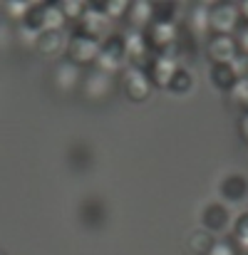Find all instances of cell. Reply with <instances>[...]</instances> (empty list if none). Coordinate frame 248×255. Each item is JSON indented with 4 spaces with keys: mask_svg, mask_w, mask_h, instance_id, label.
Here are the masks:
<instances>
[{
    "mask_svg": "<svg viewBox=\"0 0 248 255\" xmlns=\"http://www.w3.org/2000/svg\"><path fill=\"white\" fill-rule=\"evenodd\" d=\"M94 67L104 70V72H112V75H117L119 70L127 67V40H124V32L112 30L99 42V52H97Z\"/></svg>",
    "mask_w": 248,
    "mask_h": 255,
    "instance_id": "cell-1",
    "label": "cell"
},
{
    "mask_svg": "<svg viewBox=\"0 0 248 255\" xmlns=\"http://www.w3.org/2000/svg\"><path fill=\"white\" fill-rule=\"evenodd\" d=\"M99 42L102 40L82 32L80 27H72L70 35H67V50H65V55L77 67H84V65H92L94 67V60H97V52H99Z\"/></svg>",
    "mask_w": 248,
    "mask_h": 255,
    "instance_id": "cell-2",
    "label": "cell"
},
{
    "mask_svg": "<svg viewBox=\"0 0 248 255\" xmlns=\"http://www.w3.org/2000/svg\"><path fill=\"white\" fill-rule=\"evenodd\" d=\"M234 228V213L231 206L224 201H211L201 211V231H206L214 238H226Z\"/></svg>",
    "mask_w": 248,
    "mask_h": 255,
    "instance_id": "cell-3",
    "label": "cell"
},
{
    "mask_svg": "<svg viewBox=\"0 0 248 255\" xmlns=\"http://www.w3.org/2000/svg\"><path fill=\"white\" fill-rule=\"evenodd\" d=\"M241 22L236 2H211L209 5V30L211 35H234Z\"/></svg>",
    "mask_w": 248,
    "mask_h": 255,
    "instance_id": "cell-4",
    "label": "cell"
},
{
    "mask_svg": "<svg viewBox=\"0 0 248 255\" xmlns=\"http://www.w3.org/2000/svg\"><path fill=\"white\" fill-rule=\"evenodd\" d=\"M82 94L89 102H104L114 92V75L92 67L87 75H82Z\"/></svg>",
    "mask_w": 248,
    "mask_h": 255,
    "instance_id": "cell-5",
    "label": "cell"
},
{
    "mask_svg": "<svg viewBox=\"0 0 248 255\" xmlns=\"http://www.w3.org/2000/svg\"><path fill=\"white\" fill-rule=\"evenodd\" d=\"M122 92H124V97L129 99V102H147L149 99V94H152V82H149V77H147V72L144 70H139V67H124L122 70Z\"/></svg>",
    "mask_w": 248,
    "mask_h": 255,
    "instance_id": "cell-6",
    "label": "cell"
},
{
    "mask_svg": "<svg viewBox=\"0 0 248 255\" xmlns=\"http://www.w3.org/2000/svg\"><path fill=\"white\" fill-rule=\"evenodd\" d=\"M124 40H127V65L129 67H139V70H147V65L152 62L154 52L144 37V32L139 30H127L124 32Z\"/></svg>",
    "mask_w": 248,
    "mask_h": 255,
    "instance_id": "cell-7",
    "label": "cell"
},
{
    "mask_svg": "<svg viewBox=\"0 0 248 255\" xmlns=\"http://www.w3.org/2000/svg\"><path fill=\"white\" fill-rule=\"evenodd\" d=\"M206 52L211 57V65L214 62H221V65H234L241 55L239 50V42L234 35H211L206 40Z\"/></svg>",
    "mask_w": 248,
    "mask_h": 255,
    "instance_id": "cell-8",
    "label": "cell"
},
{
    "mask_svg": "<svg viewBox=\"0 0 248 255\" xmlns=\"http://www.w3.org/2000/svg\"><path fill=\"white\" fill-rule=\"evenodd\" d=\"M50 80H52V87H55L60 94H67V92H72L75 87L82 85V67H77L75 62H70L67 57H62V60H57V62L52 65Z\"/></svg>",
    "mask_w": 248,
    "mask_h": 255,
    "instance_id": "cell-9",
    "label": "cell"
},
{
    "mask_svg": "<svg viewBox=\"0 0 248 255\" xmlns=\"http://www.w3.org/2000/svg\"><path fill=\"white\" fill-rule=\"evenodd\" d=\"M144 37L152 47L154 55H166L174 50L176 37H179V25H162V22H152L144 30Z\"/></svg>",
    "mask_w": 248,
    "mask_h": 255,
    "instance_id": "cell-10",
    "label": "cell"
},
{
    "mask_svg": "<svg viewBox=\"0 0 248 255\" xmlns=\"http://www.w3.org/2000/svg\"><path fill=\"white\" fill-rule=\"evenodd\" d=\"M219 196L224 198L226 206H239L248 201V176L246 173H226L219 183Z\"/></svg>",
    "mask_w": 248,
    "mask_h": 255,
    "instance_id": "cell-11",
    "label": "cell"
},
{
    "mask_svg": "<svg viewBox=\"0 0 248 255\" xmlns=\"http://www.w3.org/2000/svg\"><path fill=\"white\" fill-rule=\"evenodd\" d=\"M176 70H179V62H176L174 52H166V55H154V57H152V62L147 65V70H144V72H147V77H149L152 87L166 89Z\"/></svg>",
    "mask_w": 248,
    "mask_h": 255,
    "instance_id": "cell-12",
    "label": "cell"
},
{
    "mask_svg": "<svg viewBox=\"0 0 248 255\" xmlns=\"http://www.w3.org/2000/svg\"><path fill=\"white\" fill-rule=\"evenodd\" d=\"M35 50L47 57V60H57L65 50H67V35L65 30H45L35 37Z\"/></svg>",
    "mask_w": 248,
    "mask_h": 255,
    "instance_id": "cell-13",
    "label": "cell"
},
{
    "mask_svg": "<svg viewBox=\"0 0 248 255\" xmlns=\"http://www.w3.org/2000/svg\"><path fill=\"white\" fill-rule=\"evenodd\" d=\"M181 25L199 40H209L211 37V30H209V5L199 2V5H191L189 12H186V20H181Z\"/></svg>",
    "mask_w": 248,
    "mask_h": 255,
    "instance_id": "cell-14",
    "label": "cell"
},
{
    "mask_svg": "<svg viewBox=\"0 0 248 255\" xmlns=\"http://www.w3.org/2000/svg\"><path fill=\"white\" fill-rule=\"evenodd\" d=\"M209 80H211V85L216 87L219 92L231 94V89H234L236 82H239V72H236V67H234V65L214 62V65H209Z\"/></svg>",
    "mask_w": 248,
    "mask_h": 255,
    "instance_id": "cell-15",
    "label": "cell"
},
{
    "mask_svg": "<svg viewBox=\"0 0 248 255\" xmlns=\"http://www.w3.org/2000/svg\"><path fill=\"white\" fill-rule=\"evenodd\" d=\"M129 30H139L144 32L149 25H152V2H132L127 7V15H124Z\"/></svg>",
    "mask_w": 248,
    "mask_h": 255,
    "instance_id": "cell-16",
    "label": "cell"
},
{
    "mask_svg": "<svg viewBox=\"0 0 248 255\" xmlns=\"http://www.w3.org/2000/svg\"><path fill=\"white\" fill-rule=\"evenodd\" d=\"M152 22L179 25L181 22V5L179 2H152Z\"/></svg>",
    "mask_w": 248,
    "mask_h": 255,
    "instance_id": "cell-17",
    "label": "cell"
},
{
    "mask_svg": "<svg viewBox=\"0 0 248 255\" xmlns=\"http://www.w3.org/2000/svg\"><path fill=\"white\" fill-rule=\"evenodd\" d=\"M194 85H196L194 72H191L189 67H181V65H179V70L174 72V77H171V82L166 87V92L174 94V97H186V94L194 89Z\"/></svg>",
    "mask_w": 248,
    "mask_h": 255,
    "instance_id": "cell-18",
    "label": "cell"
},
{
    "mask_svg": "<svg viewBox=\"0 0 248 255\" xmlns=\"http://www.w3.org/2000/svg\"><path fill=\"white\" fill-rule=\"evenodd\" d=\"M229 238L239 246L241 253H248V211H244L241 216L234 218V228H231Z\"/></svg>",
    "mask_w": 248,
    "mask_h": 255,
    "instance_id": "cell-19",
    "label": "cell"
},
{
    "mask_svg": "<svg viewBox=\"0 0 248 255\" xmlns=\"http://www.w3.org/2000/svg\"><path fill=\"white\" fill-rule=\"evenodd\" d=\"M214 241H216L214 236H209L206 231H201V228H199V231H194V233L189 236L186 246H189V251H191V253L206 255V253H209V248L214 246Z\"/></svg>",
    "mask_w": 248,
    "mask_h": 255,
    "instance_id": "cell-20",
    "label": "cell"
},
{
    "mask_svg": "<svg viewBox=\"0 0 248 255\" xmlns=\"http://www.w3.org/2000/svg\"><path fill=\"white\" fill-rule=\"evenodd\" d=\"M60 7H62V15H65V20H67V25L72 22H80V17L84 15V7H87V2H75V0H65V2H60Z\"/></svg>",
    "mask_w": 248,
    "mask_h": 255,
    "instance_id": "cell-21",
    "label": "cell"
},
{
    "mask_svg": "<svg viewBox=\"0 0 248 255\" xmlns=\"http://www.w3.org/2000/svg\"><path fill=\"white\" fill-rule=\"evenodd\" d=\"M206 255H244L241 251H239V246L226 236V238H216L214 241V246L209 248V253Z\"/></svg>",
    "mask_w": 248,
    "mask_h": 255,
    "instance_id": "cell-22",
    "label": "cell"
},
{
    "mask_svg": "<svg viewBox=\"0 0 248 255\" xmlns=\"http://www.w3.org/2000/svg\"><path fill=\"white\" fill-rule=\"evenodd\" d=\"M231 99H234V104L241 109V114L248 112V77L236 82V87L231 89Z\"/></svg>",
    "mask_w": 248,
    "mask_h": 255,
    "instance_id": "cell-23",
    "label": "cell"
},
{
    "mask_svg": "<svg viewBox=\"0 0 248 255\" xmlns=\"http://www.w3.org/2000/svg\"><path fill=\"white\" fill-rule=\"evenodd\" d=\"M99 7H102V12L114 22V20H124V15H127V7H129V2H119V0H112V2H99Z\"/></svg>",
    "mask_w": 248,
    "mask_h": 255,
    "instance_id": "cell-24",
    "label": "cell"
},
{
    "mask_svg": "<svg viewBox=\"0 0 248 255\" xmlns=\"http://www.w3.org/2000/svg\"><path fill=\"white\" fill-rule=\"evenodd\" d=\"M234 37H236V42H239V50H241V55L248 57V22H239V27H236V32H234Z\"/></svg>",
    "mask_w": 248,
    "mask_h": 255,
    "instance_id": "cell-25",
    "label": "cell"
},
{
    "mask_svg": "<svg viewBox=\"0 0 248 255\" xmlns=\"http://www.w3.org/2000/svg\"><path fill=\"white\" fill-rule=\"evenodd\" d=\"M27 5H30V2H5V5H2V10H5L12 20H17V22H20V17L25 15Z\"/></svg>",
    "mask_w": 248,
    "mask_h": 255,
    "instance_id": "cell-26",
    "label": "cell"
},
{
    "mask_svg": "<svg viewBox=\"0 0 248 255\" xmlns=\"http://www.w3.org/2000/svg\"><path fill=\"white\" fill-rule=\"evenodd\" d=\"M239 134H241V139L248 144V112H244L241 119H239Z\"/></svg>",
    "mask_w": 248,
    "mask_h": 255,
    "instance_id": "cell-27",
    "label": "cell"
},
{
    "mask_svg": "<svg viewBox=\"0 0 248 255\" xmlns=\"http://www.w3.org/2000/svg\"><path fill=\"white\" fill-rule=\"evenodd\" d=\"M239 12H241V20L248 22V0H244V2L239 5Z\"/></svg>",
    "mask_w": 248,
    "mask_h": 255,
    "instance_id": "cell-28",
    "label": "cell"
},
{
    "mask_svg": "<svg viewBox=\"0 0 248 255\" xmlns=\"http://www.w3.org/2000/svg\"><path fill=\"white\" fill-rule=\"evenodd\" d=\"M0 255H2V253H0Z\"/></svg>",
    "mask_w": 248,
    "mask_h": 255,
    "instance_id": "cell-29",
    "label": "cell"
}]
</instances>
